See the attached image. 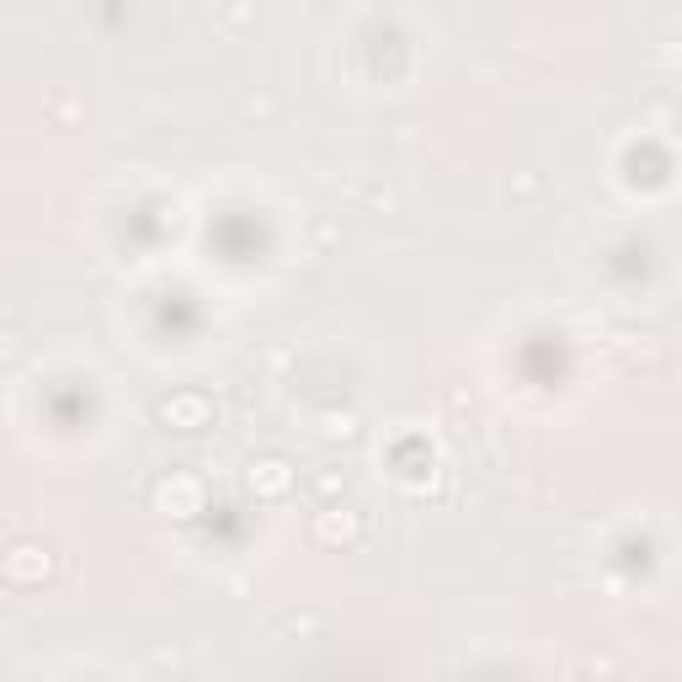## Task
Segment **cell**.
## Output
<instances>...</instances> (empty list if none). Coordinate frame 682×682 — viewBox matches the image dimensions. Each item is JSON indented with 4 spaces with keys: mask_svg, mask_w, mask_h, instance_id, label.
I'll return each instance as SVG.
<instances>
[{
    "mask_svg": "<svg viewBox=\"0 0 682 682\" xmlns=\"http://www.w3.org/2000/svg\"><path fill=\"white\" fill-rule=\"evenodd\" d=\"M161 421L171 432H203V427L213 421V401L198 395V390H182V395L161 401Z\"/></svg>",
    "mask_w": 682,
    "mask_h": 682,
    "instance_id": "1",
    "label": "cell"
},
{
    "mask_svg": "<svg viewBox=\"0 0 682 682\" xmlns=\"http://www.w3.org/2000/svg\"><path fill=\"white\" fill-rule=\"evenodd\" d=\"M0 570H5V581H16V587H38L43 576L54 570V560H48V550H43V544L22 539V544H11V550H5Z\"/></svg>",
    "mask_w": 682,
    "mask_h": 682,
    "instance_id": "2",
    "label": "cell"
},
{
    "mask_svg": "<svg viewBox=\"0 0 682 682\" xmlns=\"http://www.w3.org/2000/svg\"><path fill=\"white\" fill-rule=\"evenodd\" d=\"M155 507H161L165 518H198L203 512V485L193 475H165L155 485Z\"/></svg>",
    "mask_w": 682,
    "mask_h": 682,
    "instance_id": "3",
    "label": "cell"
},
{
    "mask_svg": "<svg viewBox=\"0 0 682 682\" xmlns=\"http://www.w3.org/2000/svg\"><path fill=\"white\" fill-rule=\"evenodd\" d=\"M251 490H256V496H288V490H293V464L278 459V453L256 459V464H251Z\"/></svg>",
    "mask_w": 682,
    "mask_h": 682,
    "instance_id": "4",
    "label": "cell"
},
{
    "mask_svg": "<svg viewBox=\"0 0 682 682\" xmlns=\"http://www.w3.org/2000/svg\"><path fill=\"white\" fill-rule=\"evenodd\" d=\"M362 518L352 512V507H325L321 518H315V539L321 544H347V539H358Z\"/></svg>",
    "mask_w": 682,
    "mask_h": 682,
    "instance_id": "5",
    "label": "cell"
}]
</instances>
